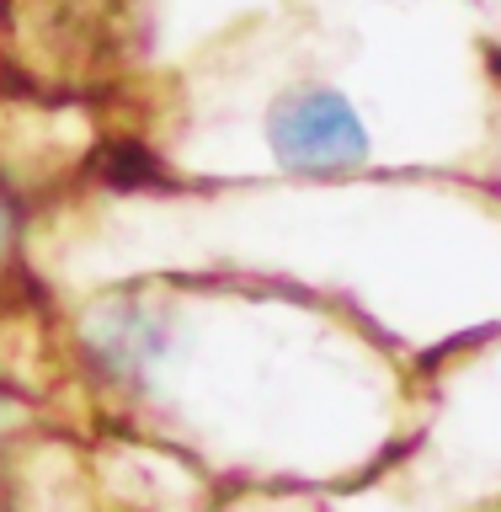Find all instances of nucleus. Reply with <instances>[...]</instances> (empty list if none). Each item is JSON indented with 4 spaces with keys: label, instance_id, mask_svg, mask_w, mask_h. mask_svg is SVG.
I'll list each match as a JSON object with an SVG mask.
<instances>
[{
    "label": "nucleus",
    "instance_id": "nucleus-1",
    "mask_svg": "<svg viewBox=\"0 0 501 512\" xmlns=\"http://www.w3.org/2000/svg\"><path fill=\"white\" fill-rule=\"evenodd\" d=\"M272 155L288 171H347L368 155V134L347 96L336 91H294L272 107Z\"/></svg>",
    "mask_w": 501,
    "mask_h": 512
}]
</instances>
